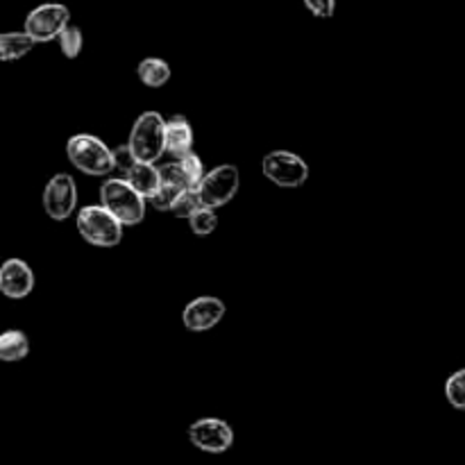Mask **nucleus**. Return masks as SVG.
I'll list each match as a JSON object with an SVG mask.
<instances>
[{
    "label": "nucleus",
    "instance_id": "nucleus-1",
    "mask_svg": "<svg viewBox=\"0 0 465 465\" xmlns=\"http://www.w3.org/2000/svg\"><path fill=\"white\" fill-rule=\"evenodd\" d=\"M66 157L84 175L104 177L116 171L114 150L100 136L75 134L66 143Z\"/></svg>",
    "mask_w": 465,
    "mask_h": 465
},
{
    "label": "nucleus",
    "instance_id": "nucleus-2",
    "mask_svg": "<svg viewBox=\"0 0 465 465\" xmlns=\"http://www.w3.org/2000/svg\"><path fill=\"white\" fill-rule=\"evenodd\" d=\"M100 204L107 207L125 227L139 225L145 218V198L123 177H112V180L103 182Z\"/></svg>",
    "mask_w": 465,
    "mask_h": 465
},
{
    "label": "nucleus",
    "instance_id": "nucleus-3",
    "mask_svg": "<svg viewBox=\"0 0 465 465\" xmlns=\"http://www.w3.org/2000/svg\"><path fill=\"white\" fill-rule=\"evenodd\" d=\"M77 232L86 243L95 248H116L123 241V223L103 204L82 207L75 218Z\"/></svg>",
    "mask_w": 465,
    "mask_h": 465
},
{
    "label": "nucleus",
    "instance_id": "nucleus-4",
    "mask_svg": "<svg viewBox=\"0 0 465 465\" xmlns=\"http://www.w3.org/2000/svg\"><path fill=\"white\" fill-rule=\"evenodd\" d=\"M132 153L139 162L157 163L166 153V121L157 112H143L130 130Z\"/></svg>",
    "mask_w": 465,
    "mask_h": 465
},
{
    "label": "nucleus",
    "instance_id": "nucleus-5",
    "mask_svg": "<svg viewBox=\"0 0 465 465\" xmlns=\"http://www.w3.org/2000/svg\"><path fill=\"white\" fill-rule=\"evenodd\" d=\"M262 171L266 180H271L282 189H300L309 180V166L300 154L291 150H272L263 157Z\"/></svg>",
    "mask_w": 465,
    "mask_h": 465
},
{
    "label": "nucleus",
    "instance_id": "nucleus-6",
    "mask_svg": "<svg viewBox=\"0 0 465 465\" xmlns=\"http://www.w3.org/2000/svg\"><path fill=\"white\" fill-rule=\"evenodd\" d=\"M68 23H71V12L66 5L44 3L27 14L25 32L35 36L36 44H48V41L59 39Z\"/></svg>",
    "mask_w": 465,
    "mask_h": 465
},
{
    "label": "nucleus",
    "instance_id": "nucleus-7",
    "mask_svg": "<svg viewBox=\"0 0 465 465\" xmlns=\"http://www.w3.org/2000/svg\"><path fill=\"white\" fill-rule=\"evenodd\" d=\"M241 186V175L239 168L232 166V163H223V166L212 168V171L204 175L203 184H200V198H203L204 207L221 209L227 203L234 200V195L239 193Z\"/></svg>",
    "mask_w": 465,
    "mask_h": 465
},
{
    "label": "nucleus",
    "instance_id": "nucleus-8",
    "mask_svg": "<svg viewBox=\"0 0 465 465\" xmlns=\"http://www.w3.org/2000/svg\"><path fill=\"white\" fill-rule=\"evenodd\" d=\"M44 209L53 221H68L77 209V184L68 173H57L44 189Z\"/></svg>",
    "mask_w": 465,
    "mask_h": 465
},
{
    "label": "nucleus",
    "instance_id": "nucleus-9",
    "mask_svg": "<svg viewBox=\"0 0 465 465\" xmlns=\"http://www.w3.org/2000/svg\"><path fill=\"white\" fill-rule=\"evenodd\" d=\"M189 440L200 452L223 454L234 443V431L221 418H200L189 427Z\"/></svg>",
    "mask_w": 465,
    "mask_h": 465
},
{
    "label": "nucleus",
    "instance_id": "nucleus-10",
    "mask_svg": "<svg viewBox=\"0 0 465 465\" xmlns=\"http://www.w3.org/2000/svg\"><path fill=\"white\" fill-rule=\"evenodd\" d=\"M225 302L221 298L203 295L191 300L182 312V322L189 331H209L225 318Z\"/></svg>",
    "mask_w": 465,
    "mask_h": 465
},
{
    "label": "nucleus",
    "instance_id": "nucleus-11",
    "mask_svg": "<svg viewBox=\"0 0 465 465\" xmlns=\"http://www.w3.org/2000/svg\"><path fill=\"white\" fill-rule=\"evenodd\" d=\"M35 289V272L23 259H7L0 266V293L9 300H23Z\"/></svg>",
    "mask_w": 465,
    "mask_h": 465
},
{
    "label": "nucleus",
    "instance_id": "nucleus-12",
    "mask_svg": "<svg viewBox=\"0 0 465 465\" xmlns=\"http://www.w3.org/2000/svg\"><path fill=\"white\" fill-rule=\"evenodd\" d=\"M159 171H162V186H159V191L148 200V203L153 204L157 212L171 213L177 198L189 189V184H186V177L180 162L163 163V166H159Z\"/></svg>",
    "mask_w": 465,
    "mask_h": 465
},
{
    "label": "nucleus",
    "instance_id": "nucleus-13",
    "mask_svg": "<svg viewBox=\"0 0 465 465\" xmlns=\"http://www.w3.org/2000/svg\"><path fill=\"white\" fill-rule=\"evenodd\" d=\"M193 153V127L186 116H173L166 121V154L182 159Z\"/></svg>",
    "mask_w": 465,
    "mask_h": 465
},
{
    "label": "nucleus",
    "instance_id": "nucleus-14",
    "mask_svg": "<svg viewBox=\"0 0 465 465\" xmlns=\"http://www.w3.org/2000/svg\"><path fill=\"white\" fill-rule=\"evenodd\" d=\"M123 180H127V184L134 186L145 200H150L157 193L159 186H162V171L157 168V163L136 162L134 166L123 175Z\"/></svg>",
    "mask_w": 465,
    "mask_h": 465
},
{
    "label": "nucleus",
    "instance_id": "nucleus-15",
    "mask_svg": "<svg viewBox=\"0 0 465 465\" xmlns=\"http://www.w3.org/2000/svg\"><path fill=\"white\" fill-rule=\"evenodd\" d=\"M35 45V36L27 35L25 30L5 32V35H0V62H16V59L25 57Z\"/></svg>",
    "mask_w": 465,
    "mask_h": 465
},
{
    "label": "nucleus",
    "instance_id": "nucleus-16",
    "mask_svg": "<svg viewBox=\"0 0 465 465\" xmlns=\"http://www.w3.org/2000/svg\"><path fill=\"white\" fill-rule=\"evenodd\" d=\"M136 75H139L141 84L150 86V89H162L171 80V64L163 62L159 57H145L141 59L136 66Z\"/></svg>",
    "mask_w": 465,
    "mask_h": 465
},
{
    "label": "nucleus",
    "instance_id": "nucleus-17",
    "mask_svg": "<svg viewBox=\"0 0 465 465\" xmlns=\"http://www.w3.org/2000/svg\"><path fill=\"white\" fill-rule=\"evenodd\" d=\"M27 352H30V341H27L25 331L7 330L0 334V361H23L27 357Z\"/></svg>",
    "mask_w": 465,
    "mask_h": 465
},
{
    "label": "nucleus",
    "instance_id": "nucleus-18",
    "mask_svg": "<svg viewBox=\"0 0 465 465\" xmlns=\"http://www.w3.org/2000/svg\"><path fill=\"white\" fill-rule=\"evenodd\" d=\"M57 41H59V50H62L66 59H75L77 54L82 53V45H84L82 30L77 25H73V23H68V25L64 27V32L59 35Z\"/></svg>",
    "mask_w": 465,
    "mask_h": 465
},
{
    "label": "nucleus",
    "instance_id": "nucleus-19",
    "mask_svg": "<svg viewBox=\"0 0 465 465\" xmlns=\"http://www.w3.org/2000/svg\"><path fill=\"white\" fill-rule=\"evenodd\" d=\"M177 162H180L182 171H184V177H186V184H189V189H200L204 175H207L203 159H200L195 153H189V154H184L182 159H177Z\"/></svg>",
    "mask_w": 465,
    "mask_h": 465
},
{
    "label": "nucleus",
    "instance_id": "nucleus-20",
    "mask_svg": "<svg viewBox=\"0 0 465 465\" xmlns=\"http://www.w3.org/2000/svg\"><path fill=\"white\" fill-rule=\"evenodd\" d=\"M191 232L195 236H209L218 227V213L213 207H203L189 218Z\"/></svg>",
    "mask_w": 465,
    "mask_h": 465
},
{
    "label": "nucleus",
    "instance_id": "nucleus-21",
    "mask_svg": "<svg viewBox=\"0 0 465 465\" xmlns=\"http://www.w3.org/2000/svg\"><path fill=\"white\" fill-rule=\"evenodd\" d=\"M445 398L459 411H465V368L452 372L450 380L445 381Z\"/></svg>",
    "mask_w": 465,
    "mask_h": 465
},
{
    "label": "nucleus",
    "instance_id": "nucleus-22",
    "mask_svg": "<svg viewBox=\"0 0 465 465\" xmlns=\"http://www.w3.org/2000/svg\"><path fill=\"white\" fill-rule=\"evenodd\" d=\"M203 207H204V204H203V198H200V191L198 189H186L184 193L177 198L175 207H173L171 213L175 218H186V221H189V218Z\"/></svg>",
    "mask_w": 465,
    "mask_h": 465
},
{
    "label": "nucleus",
    "instance_id": "nucleus-23",
    "mask_svg": "<svg viewBox=\"0 0 465 465\" xmlns=\"http://www.w3.org/2000/svg\"><path fill=\"white\" fill-rule=\"evenodd\" d=\"M136 162H139V159H136V154L132 153L130 143L114 148V163H116V171L121 173V175H125V173L130 171Z\"/></svg>",
    "mask_w": 465,
    "mask_h": 465
},
{
    "label": "nucleus",
    "instance_id": "nucleus-24",
    "mask_svg": "<svg viewBox=\"0 0 465 465\" xmlns=\"http://www.w3.org/2000/svg\"><path fill=\"white\" fill-rule=\"evenodd\" d=\"M302 3L316 18H331L336 12V0H302Z\"/></svg>",
    "mask_w": 465,
    "mask_h": 465
}]
</instances>
